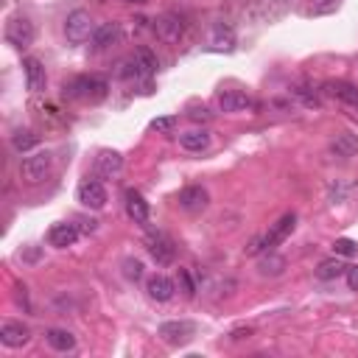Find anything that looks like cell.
I'll return each mask as SVG.
<instances>
[{
  "label": "cell",
  "mask_w": 358,
  "mask_h": 358,
  "mask_svg": "<svg viewBox=\"0 0 358 358\" xmlns=\"http://www.w3.org/2000/svg\"><path fill=\"white\" fill-rule=\"evenodd\" d=\"M229 336H232V338H249V336H252V327H235Z\"/></svg>",
  "instance_id": "35"
},
{
  "label": "cell",
  "mask_w": 358,
  "mask_h": 358,
  "mask_svg": "<svg viewBox=\"0 0 358 358\" xmlns=\"http://www.w3.org/2000/svg\"><path fill=\"white\" fill-rule=\"evenodd\" d=\"M344 271H347V266H344L338 257H327V260L319 263L316 277H319V280H336V277H344Z\"/></svg>",
  "instance_id": "24"
},
{
  "label": "cell",
  "mask_w": 358,
  "mask_h": 358,
  "mask_svg": "<svg viewBox=\"0 0 358 358\" xmlns=\"http://www.w3.org/2000/svg\"><path fill=\"white\" fill-rule=\"evenodd\" d=\"M145 246H148V252H151V257L159 263V266H168V263H173V243L165 238V235H148V241H145Z\"/></svg>",
  "instance_id": "11"
},
{
  "label": "cell",
  "mask_w": 358,
  "mask_h": 358,
  "mask_svg": "<svg viewBox=\"0 0 358 358\" xmlns=\"http://www.w3.org/2000/svg\"><path fill=\"white\" fill-rule=\"evenodd\" d=\"M294 224H296V215H294V213H285L282 218H277V224H271V229L266 232V249L280 246V243L294 232Z\"/></svg>",
  "instance_id": "7"
},
{
  "label": "cell",
  "mask_w": 358,
  "mask_h": 358,
  "mask_svg": "<svg viewBox=\"0 0 358 358\" xmlns=\"http://www.w3.org/2000/svg\"><path fill=\"white\" fill-rule=\"evenodd\" d=\"M145 291H148L151 299H157V302H168V299L173 296V280L165 277V274H151L148 282H145Z\"/></svg>",
  "instance_id": "15"
},
{
  "label": "cell",
  "mask_w": 358,
  "mask_h": 358,
  "mask_svg": "<svg viewBox=\"0 0 358 358\" xmlns=\"http://www.w3.org/2000/svg\"><path fill=\"white\" fill-rule=\"evenodd\" d=\"M6 39L14 45V48H28L34 42V25L25 20V17H14L8 20L6 25Z\"/></svg>",
  "instance_id": "6"
},
{
  "label": "cell",
  "mask_w": 358,
  "mask_h": 358,
  "mask_svg": "<svg viewBox=\"0 0 358 358\" xmlns=\"http://www.w3.org/2000/svg\"><path fill=\"white\" fill-rule=\"evenodd\" d=\"M333 252H336V255H341V257H352V255L358 252V243H355V241H350V238H338V241L333 243Z\"/></svg>",
  "instance_id": "27"
},
{
  "label": "cell",
  "mask_w": 358,
  "mask_h": 358,
  "mask_svg": "<svg viewBox=\"0 0 358 358\" xmlns=\"http://www.w3.org/2000/svg\"><path fill=\"white\" fill-rule=\"evenodd\" d=\"M324 92L333 95V98H338V101H344L347 106L358 109V87H355V84L336 78V81H327V84H324Z\"/></svg>",
  "instance_id": "13"
},
{
  "label": "cell",
  "mask_w": 358,
  "mask_h": 358,
  "mask_svg": "<svg viewBox=\"0 0 358 358\" xmlns=\"http://www.w3.org/2000/svg\"><path fill=\"white\" fill-rule=\"evenodd\" d=\"M344 277H347V285H350V291H358V266H347Z\"/></svg>",
  "instance_id": "33"
},
{
  "label": "cell",
  "mask_w": 358,
  "mask_h": 358,
  "mask_svg": "<svg viewBox=\"0 0 358 358\" xmlns=\"http://www.w3.org/2000/svg\"><path fill=\"white\" fill-rule=\"evenodd\" d=\"M22 67H25V84H28V90H31V92H42L45 84H48L45 64H42L36 56H28V59L22 62Z\"/></svg>",
  "instance_id": "8"
},
{
  "label": "cell",
  "mask_w": 358,
  "mask_h": 358,
  "mask_svg": "<svg viewBox=\"0 0 358 358\" xmlns=\"http://www.w3.org/2000/svg\"><path fill=\"white\" fill-rule=\"evenodd\" d=\"M159 336L168 344H185L193 336V324L190 322H162L159 324Z\"/></svg>",
  "instance_id": "12"
},
{
  "label": "cell",
  "mask_w": 358,
  "mask_h": 358,
  "mask_svg": "<svg viewBox=\"0 0 358 358\" xmlns=\"http://www.w3.org/2000/svg\"><path fill=\"white\" fill-rule=\"evenodd\" d=\"M179 282H182V288H185V294H187V296H193V294H196V288H193V282H190V274H187L185 268H179Z\"/></svg>",
  "instance_id": "34"
},
{
  "label": "cell",
  "mask_w": 358,
  "mask_h": 358,
  "mask_svg": "<svg viewBox=\"0 0 358 358\" xmlns=\"http://www.w3.org/2000/svg\"><path fill=\"white\" fill-rule=\"evenodd\" d=\"M36 134L34 131H28V129H20V131H14V137H11V145L17 148V151H28V148H34L36 145Z\"/></svg>",
  "instance_id": "25"
},
{
  "label": "cell",
  "mask_w": 358,
  "mask_h": 358,
  "mask_svg": "<svg viewBox=\"0 0 358 358\" xmlns=\"http://www.w3.org/2000/svg\"><path fill=\"white\" fill-rule=\"evenodd\" d=\"M28 327L25 324H20V322H11V319H6V322H0V341L6 344V347H22V344H28Z\"/></svg>",
  "instance_id": "9"
},
{
  "label": "cell",
  "mask_w": 358,
  "mask_h": 358,
  "mask_svg": "<svg viewBox=\"0 0 358 358\" xmlns=\"http://www.w3.org/2000/svg\"><path fill=\"white\" fill-rule=\"evenodd\" d=\"M179 143H182V148H187V151H204V148L210 145V131H204V129H190V131H185V134L179 137Z\"/></svg>",
  "instance_id": "22"
},
{
  "label": "cell",
  "mask_w": 358,
  "mask_h": 358,
  "mask_svg": "<svg viewBox=\"0 0 358 358\" xmlns=\"http://www.w3.org/2000/svg\"><path fill=\"white\" fill-rule=\"evenodd\" d=\"M131 64H134L137 76H151V73H157V67H159V62H157V53H154L151 48H145V45H140V48L134 50V59H131Z\"/></svg>",
  "instance_id": "18"
},
{
  "label": "cell",
  "mask_w": 358,
  "mask_h": 358,
  "mask_svg": "<svg viewBox=\"0 0 358 358\" xmlns=\"http://www.w3.org/2000/svg\"><path fill=\"white\" fill-rule=\"evenodd\" d=\"M45 341H48L53 350H59V352H67V350L76 347V336H73L70 330H62V327L45 330Z\"/></svg>",
  "instance_id": "21"
},
{
  "label": "cell",
  "mask_w": 358,
  "mask_h": 358,
  "mask_svg": "<svg viewBox=\"0 0 358 358\" xmlns=\"http://www.w3.org/2000/svg\"><path fill=\"white\" fill-rule=\"evenodd\" d=\"M330 148H333L338 157H352V154L358 151V137L350 134V131H341V134H336V140L330 143Z\"/></svg>",
  "instance_id": "23"
},
{
  "label": "cell",
  "mask_w": 358,
  "mask_h": 358,
  "mask_svg": "<svg viewBox=\"0 0 358 358\" xmlns=\"http://www.w3.org/2000/svg\"><path fill=\"white\" fill-rule=\"evenodd\" d=\"M129 3H143V0H129Z\"/></svg>",
  "instance_id": "36"
},
{
  "label": "cell",
  "mask_w": 358,
  "mask_h": 358,
  "mask_svg": "<svg viewBox=\"0 0 358 358\" xmlns=\"http://www.w3.org/2000/svg\"><path fill=\"white\" fill-rule=\"evenodd\" d=\"M207 201H210V196H207V190L199 187V185H190V187H185V190L179 193V207L187 210V213H199V210H204Z\"/></svg>",
  "instance_id": "10"
},
{
  "label": "cell",
  "mask_w": 358,
  "mask_h": 358,
  "mask_svg": "<svg viewBox=\"0 0 358 358\" xmlns=\"http://www.w3.org/2000/svg\"><path fill=\"white\" fill-rule=\"evenodd\" d=\"M92 34H95V25H92L90 11L76 8V11L67 14V20H64V36H67V42L81 45V42L92 39Z\"/></svg>",
  "instance_id": "2"
},
{
  "label": "cell",
  "mask_w": 358,
  "mask_h": 358,
  "mask_svg": "<svg viewBox=\"0 0 358 358\" xmlns=\"http://www.w3.org/2000/svg\"><path fill=\"white\" fill-rule=\"evenodd\" d=\"M263 249H266V235H255L246 246V255H260Z\"/></svg>",
  "instance_id": "31"
},
{
  "label": "cell",
  "mask_w": 358,
  "mask_h": 358,
  "mask_svg": "<svg viewBox=\"0 0 358 358\" xmlns=\"http://www.w3.org/2000/svg\"><path fill=\"white\" fill-rule=\"evenodd\" d=\"M336 6H338V0H313L310 14H330V11H336Z\"/></svg>",
  "instance_id": "30"
},
{
  "label": "cell",
  "mask_w": 358,
  "mask_h": 358,
  "mask_svg": "<svg viewBox=\"0 0 358 358\" xmlns=\"http://www.w3.org/2000/svg\"><path fill=\"white\" fill-rule=\"evenodd\" d=\"M173 126H176V117H173V115H162V117H154V120H151V129L159 131V134L173 131Z\"/></svg>",
  "instance_id": "28"
},
{
  "label": "cell",
  "mask_w": 358,
  "mask_h": 358,
  "mask_svg": "<svg viewBox=\"0 0 358 358\" xmlns=\"http://www.w3.org/2000/svg\"><path fill=\"white\" fill-rule=\"evenodd\" d=\"M126 213L134 224H145L148 221V201L137 190H126Z\"/></svg>",
  "instance_id": "20"
},
{
  "label": "cell",
  "mask_w": 358,
  "mask_h": 358,
  "mask_svg": "<svg viewBox=\"0 0 358 358\" xmlns=\"http://www.w3.org/2000/svg\"><path fill=\"white\" fill-rule=\"evenodd\" d=\"M76 199L84 207H90V210H103V204H106V187L98 179H84L78 185V190H76Z\"/></svg>",
  "instance_id": "5"
},
{
  "label": "cell",
  "mask_w": 358,
  "mask_h": 358,
  "mask_svg": "<svg viewBox=\"0 0 358 358\" xmlns=\"http://www.w3.org/2000/svg\"><path fill=\"white\" fill-rule=\"evenodd\" d=\"M106 81L101 76H78L73 78L67 87H64V95L76 98V101H90V103H98L106 98Z\"/></svg>",
  "instance_id": "1"
},
{
  "label": "cell",
  "mask_w": 358,
  "mask_h": 358,
  "mask_svg": "<svg viewBox=\"0 0 358 358\" xmlns=\"http://www.w3.org/2000/svg\"><path fill=\"white\" fill-rule=\"evenodd\" d=\"M76 238H78V229H76L73 224H53V227L48 229V243L56 246V249H67V246H73Z\"/></svg>",
  "instance_id": "14"
},
{
  "label": "cell",
  "mask_w": 358,
  "mask_h": 358,
  "mask_svg": "<svg viewBox=\"0 0 358 358\" xmlns=\"http://www.w3.org/2000/svg\"><path fill=\"white\" fill-rule=\"evenodd\" d=\"M190 120H201V123H207L210 120V112H207V106H190Z\"/></svg>",
  "instance_id": "32"
},
{
  "label": "cell",
  "mask_w": 358,
  "mask_h": 358,
  "mask_svg": "<svg viewBox=\"0 0 358 358\" xmlns=\"http://www.w3.org/2000/svg\"><path fill=\"white\" fill-rule=\"evenodd\" d=\"M95 168H98L101 176H115V173L123 168V157H120L117 151H112V148H103V151H98V157H95Z\"/></svg>",
  "instance_id": "19"
},
{
  "label": "cell",
  "mask_w": 358,
  "mask_h": 358,
  "mask_svg": "<svg viewBox=\"0 0 358 358\" xmlns=\"http://www.w3.org/2000/svg\"><path fill=\"white\" fill-rule=\"evenodd\" d=\"M218 106L224 112H243L252 106V98L241 90H224V92H218Z\"/></svg>",
  "instance_id": "16"
},
{
  "label": "cell",
  "mask_w": 358,
  "mask_h": 358,
  "mask_svg": "<svg viewBox=\"0 0 358 358\" xmlns=\"http://www.w3.org/2000/svg\"><path fill=\"white\" fill-rule=\"evenodd\" d=\"M50 165H53L50 151H36V154H31V157H25V159L20 162V176H22V182H28V185H39V182L50 173Z\"/></svg>",
  "instance_id": "3"
},
{
  "label": "cell",
  "mask_w": 358,
  "mask_h": 358,
  "mask_svg": "<svg viewBox=\"0 0 358 358\" xmlns=\"http://www.w3.org/2000/svg\"><path fill=\"white\" fill-rule=\"evenodd\" d=\"M260 274H280L282 268H285V260L282 257H277V255H268V257H263L260 260Z\"/></svg>",
  "instance_id": "26"
},
{
  "label": "cell",
  "mask_w": 358,
  "mask_h": 358,
  "mask_svg": "<svg viewBox=\"0 0 358 358\" xmlns=\"http://www.w3.org/2000/svg\"><path fill=\"white\" fill-rule=\"evenodd\" d=\"M154 34H157V39H162L165 45H173V42L182 39V34H185V22H182L179 14L165 11V14H159V17L154 20Z\"/></svg>",
  "instance_id": "4"
},
{
  "label": "cell",
  "mask_w": 358,
  "mask_h": 358,
  "mask_svg": "<svg viewBox=\"0 0 358 358\" xmlns=\"http://www.w3.org/2000/svg\"><path fill=\"white\" fill-rule=\"evenodd\" d=\"M117 39H120V22H103V25H98L95 34H92V48H95V50H103V48L115 45Z\"/></svg>",
  "instance_id": "17"
},
{
  "label": "cell",
  "mask_w": 358,
  "mask_h": 358,
  "mask_svg": "<svg viewBox=\"0 0 358 358\" xmlns=\"http://www.w3.org/2000/svg\"><path fill=\"white\" fill-rule=\"evenodd\" d=\"M123 274H126L129 280H140V274H143V263H140L137 257H126V260H123Z\"/></svg>",
  "instance_id": "29"
}]
</instances>
